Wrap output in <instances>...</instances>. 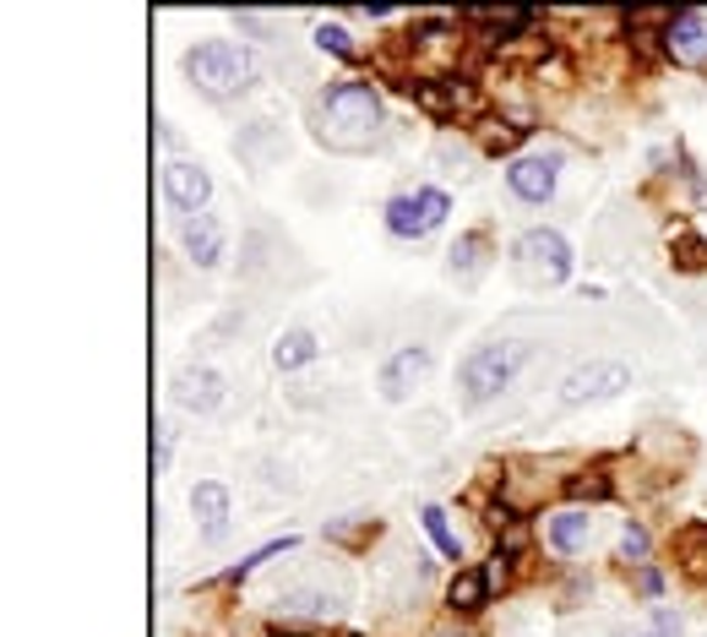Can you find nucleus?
I'll return each mask as SVG.
<instances>
[{
  "label": "nucleus",
  "mask_w": 707,
  "mask_h": 637,
  "mask_svg": "<svg viewBox=\"0 0 707 637\" xmlns=\"http://www.w3.org/2000/svg\"><path fill=\"white\" fill-rule=\"evenodd\" d=\"M588 528H593V518H588L582 507H566V512H555V518H550V528H544V534H550V545H555L561 556H571V550H582V545H588Z\"/></svg>",
  "instance_id": "15"
},
{
  "label": "nucleus",
  "mask_w": 707,
  "mask_h": 637,
  "mask_svg": "<svg viewBox=\"0 0 707 637\" xmlns=\"http://www.w3.org/2000/svg\"><path fill=\"white\" fill-rule=\"evenodd\" d=\"M164 196H169V207H180L185 218H196V213L207 207V196H213V180H207L202 164L169 158V164H164Z\"/></svg>",
  "instance_id": "7"
},
{
  "label": "nucleus",
  "mask_w": 707,
  "mask_h": 637,
  "mask_svg": "<svg viewBox=\"0 0 707 637\" xmlns=\"http://www.w3.org/2000/svg\"><path fill=\"white\" fill-rule=\"evenodd\" d=\"M512 256H517V272L534 278V283H566L571 278V245L555 229H528Z\"/></svg>",
  "instance_id": "5"
},
{
  "label": "nucleus",
  "mask_w": 707,
  "mask_h": 637,
  "mask_svg": "<svg viewBox=\"0 0 707 637\" xmlns=\"http://www.w3.org/2000/svg\"><path fill=\"white\" fill-rule=\"evenodd\" d=\"M283 550H294V539H272V545H261L256 556H245V561H240V566H229L223 577H229V583H240V577H250L261 561H272V556H283Z\"/></svg>",
  "instance_id": "19"
},
{
  "label": "nucleus",
  "mask_w": 707,
  "mask_h": 637,
  "mask_svg": "<svg viewBox=\"0 0 707 637\" xmlns=\"http://www.w3.org/2000/svg\"><path fill=\"white\" fill-rule=\"evenodd\" d=\"M169 453H175V436H169V431H158V463H153L158 474L169 469Z\"/></svg>",
  "instance_id": "24"
},
{
  "label": "nucleus",
  "mask_w": 707,
  "mask_h": 637,
  "mask_svg": "<svg viewBox=\"0 0 707 637\" xmlns=\"http://www.w3.org/2000/svg\"><path fill=\"white\" fill-rule=\"evenodd\" d=\"M528 360H534V344H523V339L479 344V349L463 360V371H458L463 398H468V404H490L496 393H506V387L517 382V371H523Z\"/></svg>",
  "instance_id": "3"
},
{
  "label": "nucleus",
  "mask_w": 707,
  "mask_h": 637,
  "mask_svg": "<svg viewBox=\"0 0 707 637\" xmlns=\"http://www.w3.org/2000/svg\"><path fill=\"white\" fill-rule=\"evenodd\" d=\"M169 398H175L180 409H191V415H213V409L229 398V387H223L218 371H207V366H185V371H175Z\"/></svg>",
  "instance_id": "8"
},
{
  "label": "nucleus",
  "mask_w": 707,
  "mask_h": 637,
  "mask_svg": "<svg viewBox=\"0 0 707 637\" xmlns=\"http://www.w3.org/2000/svg\"><path fill=\"white\" fill-rule=\"evenodd\" d=\"M571 496H577V501H604V496H609V480H604V474H577V480H571Z\"/></svg>",
  "instance_id": "20"
},
{
  "label": "nucleus",
  "mask_w": 707,
  "mask_h": 637,
  "mask_svg": "<svg viewBox=\"0 0 707 637\" xmlns=\"http://www.w3.org/2000/svg\"><path fill=\"white\" fill-rule=\"evenodd\" d=\"M425 534L436 539V550H441V556H452V561L463 556V539H458V528L447 523V512H441V507H425Z\"/></svg>",
  "instance_id": "17"
},
{
  "label": "nucleus",
  "mask_w": 707,
  "mask_h": 637,
  "mask_svg": "<svg viewBox=\"0 0 707 637\" xmlns=\"http://www.w3.org/2000/svg\"><path fill=\"white\" fill-rule=\"evenodd\" d=\"M447 191H436V186H420V191H403V196H393L387 202V229L398 234V240H425L430 229H441L447 224Z\"/></svg>",
  "instance_id": "4"
},
{
  "label": "nucleus",
  "mask_w": 707,
  "mask_h": 637,
  "mask_svg": "<svg viewBox=\"0 0 707 637\" xmlns=\"http://www.w3.org/2000/svg\"><path fill=\"white\" fill-rule=\"evenodd\" d=\"M191 512L202 518V539H207V545H218V539L229 534V491H223L218 480H202V485L191 491Z\"/></svg>",
  "instance_id": "12"
},
{
  "label": "nucleus",
  "mask_w": 707,
  "mask_h": 637,
  "mask_svg": "<svg viewBox=\"0 0 707 637\" xmlns=\"http://www.w3.org/2000/svg\"><path fill=\"white\" fill-rule=\"evenodd\" d=\"M382 131V99L371 82H332L316 99V137L337 153H360Z\"/></svg>",
  "instance_id": "1"
},
{
  "label": "nucleus",
  "mask_w": 707,
  "mask_h": 637,
  "mask_svg": "<svg viewBox=\"0 0 707 637\" xmlns=\"http://www.w3.org/2000/svg\"><path fill=\"white\" fill-rule=\"evenodd\" d=\"M664 50L680 66H702L707 61V23H702V12H674L664 23Z\"/></svg>",
  "instance_id": "10"
},
{
  "label": "nucleus",
  "mask_w": 707,
  "mask_h": 637,
  "mask_svg": "<svg viewBox=\"0 0 707 637\" xmlns=\"http://www.w3.org/2000/svg\"><path fill=\"white\" fill-rule=\"evenodd\" d=\"M316 355H321V344H316L310 328H288V333L272 344V366H278V371H299V366H310Z\"/></svg>",
  "instance_id": "14"
},
{
  "label": "nucleus",
  "mask_w": 707,
  "mask_h": 637,
  "mask_svg": "<svg viewBox=\"0 0 707 637\" xmlns=\"http://www.w3.org/2000/svg\"><path fill=\"white\" fill-rule=\"evenodd\" d=\"M180 245H185V256L196 267H218L223 262V224L213 213H196V218L180 224Z\"/></svg>",
  "instance_id": "11"
},
{
  "label": "nucleus",
  "mask_w": 707,
  "mask_h": 637,
  "mask_svg": "<svg viewBox=\"0 0 707 637\" xmlns=\"http://www.w3.org/2000/svg\"><path fill=\"white\" fill-rule=\"evenodd\" d=\"M316 44L332 50V55H354V44H348V34H343L337 23H321V28H316Z\"/></svg>",
  "instance_id": "21"
},
{
  "label": "nucleus",
  "mask_w": 707,
  "mask_h": 637,
  "mask_svg": "<svg viewBox=\"0 0 707 637\" xmlns=\"http://www.w3.org/2000/svg\"><path fill=\"white\" fill-rule=\"evenodd\" d=\"M425 371H430V349L425 344H409V349H398L387 366H382V398H409L420 382H425Z\"/></svg>",
  "instance_id": "9"
},
{
  "label": "nucleus",
  "mask_w": 707,
  "mask_h": 637,
  "mask_svg": "<svg viewBox=\"0 0 707 637\" xmlns=\"http://www.w3.org/2000/svg\"><path fill=\"white\" fill-rule=\"evenodd\" d=\"M485 267V234L474 229V234H463L458 245H452V272H463V278H474Z\"/></svg>",
  "instance_id": "18"
},
{
  "label": "nucleus",
  "mask_w": 707,
  "mask_h": 637,
  "mask_svg": "<svg viewBox=\"0 0 707 637\" xmlns=\"http://www.w3.org/2000/svg\"><path fill=\"white\" fill-rule=\"evenodd\" d=\"M180 66H185L191 88L207 93V99H234V93H245L250 77H256V55H250L245 44H234V39H207V44L185 50Z\"/></svg>",
  "instance_id": "2"
},
{
  "label": "nucleus",
  "mask_w": 707,
  "mask_h": 637,
  "mask_svg": "<svg viewBox=\"0 0 707 637\" xmlns=\"http://www.w3.org/2000/svg\"><path fill=\"white\" fill-rule=\"evenodd\" d=\"M506 186L523 196V202H550L555 196V158H517L506 169Z\"/></svg>",
  "instance_id": "13"
},
{
  "label": "nucleus",
  "mask_w": 707,
  "mask_h": 637,
  "mask_svg": "<svg viewBox=\"0 0 707 637\" xmlns=\"http://www.w3.org/2000/svg\"><path fill=\"white\" fill-rule=\"evenodd\" d=\"M485 599H490V577H485V572H474V566H468V572H458V577H452V588H447V604H452V610H479Z\"/></svg>",
  "instance_id": "16"
},
{
  "label": "nucleus",
  "mask_w": 707,
  "mask_h": 637,
  "mask_svg": "<svg viewBox=\"0 0 707 637\" xmlns=\"http://www.w3.org/2000/svg\"><path fill=\"white\" fill-rule=\"evenodd\" d=\"M631 637H680V621H674L669 610H653V621H647L642 632H631Z\"/></svg>",
  "instance_id": "23"
},
{
  "label": "nucleus",
  "mask_w": 707,
  "mask_h": 637,
  "mask_svg": "<svg viewBox=\"0 0 707 637\" xmlns=\"http://www.w3.org/2000/svg\"><path fill=\"white\" fill-rule=\"evenodd\" d=\"M631 387V371L615 366V360H593V366H577L566 382H561V404L566 409H582V404H604V398H620Z\"/></svg>",
  "instance_id": "6"
},
{
  "label": "nucleus",
  "mask_w": 707,
  "mask_h": 637,
  "mask_svg": "<svg viewBox=\"0 0 707 637\" xmlns=\"http://www.w3.org/2000/svg\"><path fill=\"white\" fill-rule=\"evenodd\" d=\"M620 556H626V561H642V556H647V534H642V523H626V528H620Z\"/></svg>",
  "instance_id": "22"
}]
</instances>
